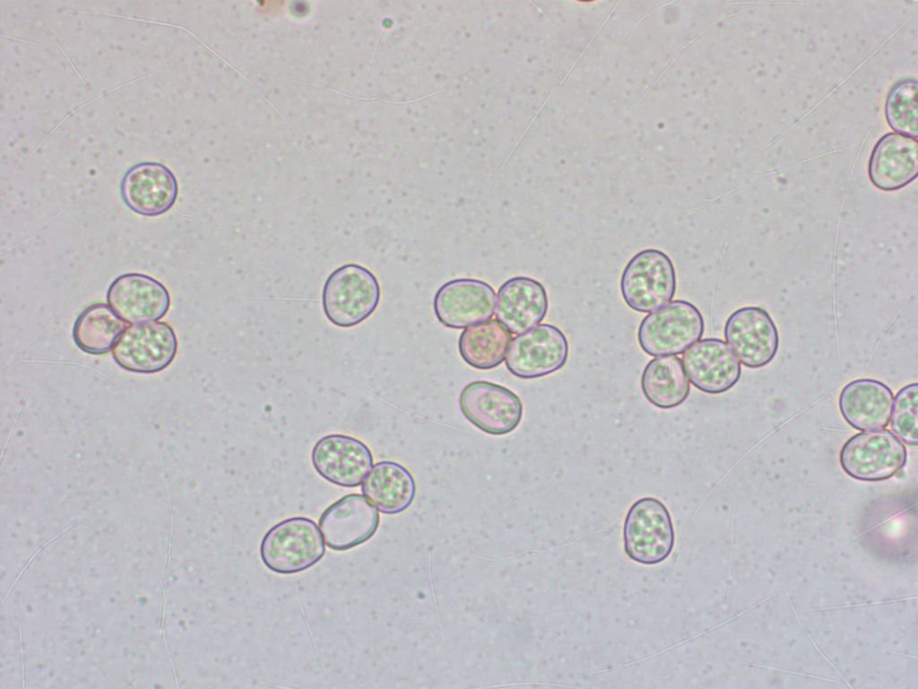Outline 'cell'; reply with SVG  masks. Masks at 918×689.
<instances>
[{
    "instance_id": "6da1fadb",
    "label": "cell",
    "mask_w": 918,
    "mask_h": 689,
    "mask_svg": "<svg viewBox=\"0 0 918 689\" xmlns=\"http://www.w3.org/2000/svg\"><path fill=\"white\" fill-rule=\"evenodd\" d=\"M375 275L358 264H345L325 282L322 306L327 319L339 327H351L371 316L380 301Z\"/></svg>"
},
{
    "instance_id": "7a4b0ae2",
    "label": "cell",
    "mask_w": 918,
    "mask_h": 689,
    "mask_svg": "<svg viewBox=\"0 0 918 689\" xmlns=\"http://www.w3.org/2000/svg\"><path fill=\"white\" fill-rule=\"evenodd\" d=\"M325 553V546L316 523L303 516L275 524L264 534L260 545L263 563L270 571L282 575L309 569Z\"/></svg>"
},
{
    "instance_id": "3957f363",
    "label": "cell",
    "mask_w": 918,
    "mask_h": 689,
    "mask_svg": "<svg viewBox=\"0 0 918 689\" xmlns=\"http://www.w3.org/2000/svg\"><path fill=\"white\" fill-rule=\"evenodd\" d=\"M704 331L705 321L700 310L688 301L675 300L642 319L637 341L650 356L675 355L699 341Z\"/></svg>"
},
{
    "instance_id": "277c9868",
    "label": "cell",
    "mask_w": 918,
    "mask_h": 689,
    "mask_svg": "<svg viewBox=\"0 0 918 689\" xmlns=\"http://www.w3.org/2000/svg\"><path fill=\"white\" fill-rule=\"evenodd\" d=\"M620 292L633 310L647 313L672 300L677 276L671 257L657 249L637 252L628 262L620 277Z\"/></svg>"
},
{
    "instance_id": "5b68a950",
    "label": "cell",
    "mask_w": 918,
    "mask_h": 689,
    "mask_svg": "<svg viewBox=\"0 0 918 689\" xmlns=\"http://www.w3.org/2000/svg\"><path fill=\"white\" fill-rule=\"evenodd\" d=\"M904 442L887 429L854 434L843 445L839 463L850 477L865 482L887 480L906 464Z\"/></svg>"
},
{
    "instance_id": "8992f818",
    "label": "cell",
    "mask_w": 918,
    "mask_h": 689,
    "mask_svg": "<svg viewBox=\"0 0 918 689\" xmlns=\"http://www.w3.org/2000/svg\"><path fill=\"white\" fill-rule=\"evenodd\" d=\"M624 547L634 561L654 564L665 560L674 545L671 514L658 499L645 497L629 508L623 528Z\"/></svg>"
},
{
    "instance_id": "52a82bcc",
    "label": "cell",
    "mask_w": 918,
    "mask_h": 689,
    "mask_svg": "<svg viewBox=\"0 0 918 689\" xmlns=\"http://www.w3.org/2000/svg\"><path fill=\"white\" fill-rule=\"evenodd\" d=\"M178 352L173 327L164 321L127 327L112 348L117 364L131 372L152 374L171 364Z\"/></svg>"
},
{
    "instance_id": "ba28073f",
    "label": "cell",
    "mask_w": 918,
    "mask_h": 689,
    "mask_svg": "<svg viewBox=\"0 0 918 689\" xmlns=\"http://www.w3.org/2000/svg\"><path fill=\"white\" fill-rule=\"evenodd\" d=\"M569 344L565 334L551 324H540L510 343L506 366L514 376L533 379L552 374L567 363Z\"/></svg>"
},
{
    "instance_id": "9c48e42d",
    "label": "cell",
    "mask_w": 918,
    "mask_h": 689,
    "mask_svg": "<svg viewBox=\"0 0 918 689\" xmlns=\"http://www.w3.org/2000/svg\"><path fill=\"white\" fill-rule=\"evenodd\" d=\"M723 336L740 362L750 369L769 364L779 349V333L764 308L745 306L727 318Z\"/></svg>"
},
{
    "instance_id": "30bf717a",
    "label": "cell",
    "mask_w": 918,
    "mask_h": 689,
    "mask_svg": "<svg viewBox=\"0 0 918 689\" xmlns=\"http://www.w3.org/2000/svg\"><path fill=\"white\" fill-rule=\"evenodd\" d=\"M459 406L471 423L491 435L513 432L523 416V404L515 393L485 380L467 384L460 393Z\"/></svg>"
},
{
    "instance_id": "8fae6325",
    "label": "cell",
    "mask_w": 918,
    "mask_h": 689,
    "mask_svg": "<svg viewBox=\"0 0 918 689\" xmlns=\"http://www.w3.org/2000/svg\"><path fill=\"white\" fill-rule=\"evenodd\" d=\"M380 522L377 510L359 493L346 494L328 506L318 519L323 538L330 549L342 552L368 541Z\"/></svg>"
},
{
    "instance_id": "7c38bea8",
    "label": "cell",
    "mask_w": 918,
    "mask_h": 689,
    "mask_svg": "<svg viewBox=\"0 0 918 689\" xmlns=\"http://www.w3.org/2000/svg\"><path fill=\"white\" fill-rule=\"evenodd\" d=\"M316 473L337 486L354 488L362 484L373 467L369 448L359 439L340 433L320 438L311 451Z\"/></svg>"
},
{
    "instance_id": "4fadbf2b",
    "label": "cell",
    "mask_w": 918,
    "mask_h": 689,
    "mask_svg": "<svg viewBox=\"0 0 918 689\" xmlns=\"http://www.w3.org/2000/svg\"><path fill=\"white\" fill-rule=\"evenodd\" d=\"M496 305V293L488 283L472 278H459L444 283L436 292L434 312L446 327L461 329L490 319Z\"/></svg>"
},
{
    "instance_id": "5bb4252c",
    "label": "cell",
    "mask_w": 918,
    "mask_h": 689,
    "mask_svg": "<svg viewBox=\"0 0 918 689\" xmlns=\"http://www.w3.org/2000/svg\"><path fill=\"white\" fill-rule=\"evenodd\" d=\"M681 361L692 385L709 395L727 392L741 375L739 359L726 342L716 337L697 341L686 350Z\"/></svg>"
},
{
    "instance_id": "9a60e30c",
    "label": "cell",
    "mask_w": 918,
    "mask_h": 689,
    "mask_svg": "<svg viewBox=\"0 0 918 689\" xmlns=\"http://www.w3.org/2000/svg\"><path fill=\"white\" fill-rule=\"evenodd\" d=\"M121 196L134 213L155 217L174 205L178 185L173 172L164 164L144 161L133 165L121 181Z\"/></svg>"
},
{
    "instance_id": "2e32d148",
    "label": "cell",
    "mask_w": 918,
    "mask_h": 689,
    "mask_svg": "<svg viewBox=\"0 0 918 689\" xmlns=\"http://www.w3.org/2000/svg\"><path fill=\"white\" fill-rule=\"evenodd\" d=\"M107 301L123 320L134 324L160 319L171 302L163 283L141 273L117 276L108 289Z\"/></svg>"
},
{
    "instance_id": "e0dca14e",
    "label": "cell",
    "mask_w": 918,
    "mask_h": 689,
    "mask_svg": "<svg viewBox=\"0 0 918 689\" xmlns=\"http://www.w3.org/2000/svg\"><path fill=\"white\" fill-rule=\"evenodd\" d=\"M894 394L885 383L857 379L840 392L838 406L844 420L858 431L885 429L890 422Z\"/></svg>"
},
{
    "instance_id": "ac0fdd59",
    "label": "cell",
    "mask_w": 918,
    "mask_h": 689,
    "mask_svg": "<svg viewBox=\"0 0 918 689\" xmlns=\"http://www.w3.org/2000/svg\"><path fill=\"white\" fill-rule=\"evenodd\" d=\"M918 173L916 138L889 133L875 145L869 161L870 182L883 191H895L914 180Z\"/></svg>"
},
{
    "instance_id": "d6986e66",
    "label": "cell",
    "mask_w": 918,
    "mask_h": 689,
    "mask_svg": "<svg viewBox=\"0 0 918 689\" xmlns=\"http://www.w3.org/2000/svg\"><path fill=\"white\" fill-rule=\"evenodd\" d=\"M548 308L545 287L533 278L513 277L498 289L496 317L511 334L524 333L541 323Z\"/></svg>"
},
{
    "instance_id": "ffe728a7",
    "label": "cell",
    "mask_w": 918,
    "mask_h": 689,
    "mask_svg": "<svg viewBox=\"0 0 918 689\" xmlns=\"http://www.w3.org/2000/svg\"><path fill=\"white\" fill-rule=\"evenodd\" d=\"M361 492L380 512L394 515L411 505L416 484L413 475L403 465L382 460L377 462L365 477Z\"/></svg>"
},
{
    "instance_id": "44dd1931",
    "label": "cell",
    "mask_w": 918,
    "mask_h": 689,
    "mask_svg": "<svg viewBox=\"0 0 918 689\" xmlns=\"http://www.w3.org/2000/svg\"><path fill=\"white\" fill-rule=\"evenodd\" d=\"M641 390L654 406L668 410L683 404L690 385L680 358L658 356L647 362L641 375Z\"/></svg>"
},
{
    "instance_id": "7402d4cb",
    "label": "cell",
    "mask_w": 918,
    "mask_h": 689,
    "mask_svg": "<svg viewBox=\"0 0 918 689\" xmlns=\"http://www.w3.org/2000/svg\"><path fill=\"white\" fill-rule=\"evenodd\" d=\"M511 337V333L498 319H489L470 326L461 333L459 353L475 369H493L505 360Z\"/></svg>"
},
{
    "instance_id": "603a6c76",
    "label": "cell",
    "mask_w": 918,
    "mask_h": 689,
    "mask_svg": "<svg viewBox=\"0 0 918 689\" xmlns=\"http://www.w3.org/2000/svg\"><path fill=\"white\" fill-rule=\"evenodd\" d=\"M126 326V322L109 305L92 303L83 309L75 319L73 338L82 352L104 354L112 350Z\"/></svg>"
},
{
    "instance_id": "cb8c5ba5",
    "label": "cell",
    "mask_w": 918,
    "mask_h": 689,
    "mask_svg": "<svg viewBox=\"0 0 918 689\" xmlns=\"http://www.w3.org/2000/svg\"><path fill=\"white\" fill-rule=\"evenodd\" d=\"M888 125L898 134L917 136V82L905 79L895 84L886 101Z\"/></svg>"
},
{
    "instance_id": "d4e9b609",
    "label": "cell",
    "mask_w": 918,
    "mask_h": 689,
    "mask_svg": "<svg viewBox=\"0 0 918 689\" xmlns=\"http://www.w3.org/2000/svg\"><path fill=\"white\" fill-rule=\"evenodd\" d=\"M917 409L918 384L914 382L897 392L890 419L894 433L903 442L913 447L918 443Z\"/></svg>"
}]
</instances>
